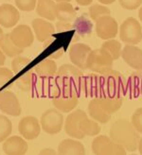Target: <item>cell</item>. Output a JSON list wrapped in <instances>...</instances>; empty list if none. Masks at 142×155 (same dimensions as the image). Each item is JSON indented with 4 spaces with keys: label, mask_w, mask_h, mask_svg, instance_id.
Here are the masks:
<instances>
[{
    "label": "cell",
    "mask_w": 142,
    "mask_h": 155,
    "mask_svg": "<svg viewBox=\"0 0 142 155\" xmlns=\"http://www.w3.org/2000/svg\"><path fill=\"white\" fill-rule=\"evenodd\" d=\"M131 123L138 134H142V107L137 108L131 117Z\"/></svg>",
    "instance_id": "cell-36"
},
{
    "label": "cell",
    "mask_w": 142,
    "mask_h": 155,
    "mask_svg": "<svg viewBox=\"0 0 142 155\" xmlns=\"http://www.w3.org/2000/svg\"><path fill=\"white\" fill-rule=\"evenodd\" d=\"M41 125L40 122L35 116L27 115L23 117L18 124V130L23 138L27 140H34L41 133Z\"/></svg>",
    "instance_id": "cell-14"
},
{
    "label": "cell",
    "mask_w": 142,
    "mask_h": 155,
    "mask_svg": "<svg viewBox=\"0 0 142 155\" xmlns=\"http://www.w3.org/2000/svg\"><path fill=\"white\" fill-rule=\"evenodd\" d=\"M110 139L121 145L127 151H135L137 150L140 135L127 119H117L113 123L109 131Z\"/></svg>",
    "instance_id": "cell-1"
},
{
    "label": "cell",
    "mask_w": 142,
    "mask_h": 155,
    "mask_svg": "<svg viewBox=\"0 0 142 155\" xmlns=\"http://www.w3.org/2000/svg\"><path fill=\"white\" fill-rule=\"evenodd\" d=\"M102 92V75L88 74L83 78L81 96L85 97L97 98L101 97Z\"/></svg>",
    "instance_id": "cell-8"
},
{
    "label": "cell",
    "mask_w": 142,
    "mask_h": 155,
    "mask_svg": "<svg viewBox=\"0 0 142 155\" xmlns=\"http://www.w3.org/2000/svg\"><path fill=\"white\" fill-rule=\"evenodd\" d=\"M100 48L105 50L112 57L113 61L118 60L121 56V44L117 40H114V39L106 40L101 45Z\"/></svg>",
    "instance_id": "cell-31"
},
{
    "label": "cell",
    "mask_w": 142,
    "mask_h": 155,
    "mask_svg": "<svg viewBox=\"0 0 142 155\" xmlns=\"http://www.w3.org/2000/svg\"><path fill=\"white\" fill-rule=\"evenodd\" d=\"M58 155H85L84 146L75 139H65L58 146Z\"/></svg>",
    "instance_id": "cell-20"
},
{
    "label": "cell",
    "mask_w": 142,
    "mask_h": 155,
    "mask_svg": "<svg viewBox=\"0 0 142 155\" xmlns=\"http://www.w3.org/2000/svg\"><path fill=\"white\" fill-rule=\"evenodd\" d=\"M10 38L18 48L25 49L33 44L34 33L28 25H19L12 30Z\"/></svg>",
    "instance_id": "cell-10"
},
{
    "label": "cell",
    "mask_w": 142,
    "mask_h": 155,
    "mask_svg": "<svg viewBox=\"0 0 142 155\" xmlns=\"http://www.w3.org/2000/svg\"><path fill=\"white\" fill-rule=\"evenodd\" d=\"M79 97H80L74 91H62L56 97L52 98V104L55 109L62 113H70L77 107Z\"/></svg>",
    "instance_id": "cell-11"
},
{
    "label": "cell",
    "mask_w": 142,
    "mask_h": 155,
    "mask_svg": "<svg viewBox=\"0 0 142 155\" xmlns=\"http://www.w3.org/2000/svg\"><path fill=\"white\" fill-rule=\"evenodd\" d=\"M120 40L127 45H137L142 40V27L134 17L125 19L120 28Z\"/></svg>",
    "instance_id": "cell-6"
},
{
    "label": "cell",
    "mask_w": 142,
    "mask_h": 155,
    "mask_svg": "<svg viewBox=\"0 0 142 155\" xmlns=\"http://www.w3.org/2000/svg\"><path fill=\"white\" fill-rule=\"evenodd\" d=\"M64 115L57 109H49L40 118V125L45 133L49 134H57L64 127Z\"/></svg>",
    "instance_id": "cell-7"
},
{
    "label": "cell",
    "mask_w": 142,
    "mask_h": 155,
    "mask_svg": "<svg viewBox=\"0 0 142 155\" xmlns=\"http://www.w3.org/2000/svg\"><path fill=\"white\" fill-rule=\"evenodd\" d=\"M57 64L52 59H44L33 67V71L37 76L43 79L52 78L57 72Z\"/></svg>",
    "instance_id": "cell-22"
},
{
    "label": "cell",
    "mask_w": 142,
    "mask_h": 155,
    "mask_svg": "<svg viewBox=\"0 0 142 155\" xmlns=\"http://www.w3.org/2000/svg\"><path fill=\"white\" fill-rule=\"evenodd\" d=\"M121 57L136 71H142V49L135 45H126L121 50Z\"/></svg>",
    "instance_id": "cell-16"
},
{
    "label": "cell",
    "mask_w": 142,
    "mask_h": 155,
    "mask_svg": "<svg viewBox=\"0 0 142 155\" xmlns=\"http://www.w3.org/2000/svg\"><path fill=\"white\" fill-rule=\"evenodd\" d=\"M76 2L80 6H89L93 2V0H76Z\"/></svg>",
    "instance_id": "cell-42"
},
{
    "label": "cell",
    "mask_w": 142,
    "mask_h": 155,
    "mask_svg": "<svg viewBox=\"0 0 142 155\" xmlns=\"http://www.w3.org/2000/svg\"><path fill=\"white\" fill-rule=\"evenodd\" d=\"M35 81V74H33V69L24 72L21 75L17 76V79L15 80V84L17 85L18 88L24 92H29Z\"/></svg>",
    "instance_id": "cell-29"
},
{
    "label": "cell",
    "mask_w": 142,
    "mask_h": 155,
    "mask_svg": "<svg viewBox=\"0 0 142 155\" xmlns=\"http://www.w3.org/2000/svg\"><path fill=\"white\" fill-rule=\"evenodd\" d=\"M99 103L110 114H113L120 109L123 104V98L97 97Z\"/></svg>",
    "instance_id": "cell-30"
},
{
    "label": "cell",
    "mask_w": 142,
    "mask_h": 155,
    "mask_svg": "<svg viewBox=\"0 0 142 155\" xmlns=\"http://www.w3.org/2000/svg\"><path fill=\"white\" fill-rule=\"evenodd\" d=\"M6 61V55L3 53V51L0 49V66H3Z\"/></svg>",
    "instance_id": "cell-43"
},
{
    "label": "cell",
    "mask_w": 142,
    "mask_h": 155,
    "mask_svg": "<svg viewBox=\"0 0 142 155\" xmlns=\"http://www.w3.org/2000/svg\"><path fill=\"white\" fill-rule=\"evenodd\" d=\"M55 3L54 0H38L36 4V12L40 17L49 21H54L55 16Z\"/></svg>",
    "instance_id": "cell-25"
},
{
    "label": "cell",
    "mask_w": 142,
    "mask_h": 155,
    "mask_svg": "<svg viewBox=\"0 0 142 155\" xmlns=\"http://www.w3.org/2000/svg\"><path fill=\"white\" fill-rule=\"evenodd\" d=\"M126 94L131 98H137L142 96V71H136L131 74L126 81Z\"/></svg>",
    "instance_id": "cell-21"
},
{
    "label": "cell",
    "mask_w": 142,
    "mask_h": 155,
    "mask_svg": "<svg viewBox=\"0 0 142 155\" xmlns=\"http://www.w3.org/2000/svg\"><path fill=\"white\" fill-rule=\"evenodd\" d=\"M20 19V13L17 8L11 4H3L0 6V26L11 28L15 27Z\"/></svg>",
    "instance_id": "cell-18"
},
{
    "label": "cell",
    "mask_w": 142,
    "mask_h": 155,
    "mask_svg": "<svg viewBox=\"0 0 142 155\" xmlns=\"http://www.w3.org/2000/svg\"><path fill=\"white\" fill-rule=\"evenodd\" d=\"M14 78V74L12 70L0 66V91L9 90L12 86V80Z\"/></svg>",
    "instance_id": "cell-33"
},
{
    "label": "cell",
    "mask_w": 142,
    "mask_h": 155,
    "mask_svg": "<svg viewBox=\"0 0 142 155\" xmlns=\"http://www.w3.org/2000/svg\"><path fill=\"white\" fill-rule=\"evenodd\" d=\"M138 17H139V20L142 22V7L139 9V12H138Z\"/></svg>",
    "instance_id": "cell-46"
},
{
    "label": "cell",
    "mask_w": 142,
    "mask_h": 155,
    "mask_svg": "<svg viewBox=\"0 0 142 155\" xmlns=\"http://www.w3.org/2000/svg\"><path fill=\"white\" fill-rule=\"evenodd\" d=\"M118 32V25L115 18L110 15H104L96 21V33L102 40L114 39Z\"/></svg>",
    "instance_id": "cell-9"
},
{
    "label": "cell",
    "mask_w": 142,
    "mask_h": 155,
    "mask_svg": "<svg viewBox=\"0 0 142 155\" xmlns=\"http://www.w3.org/2000/svg\"><path fill=\"white\" fill-rule=\"evenodd\" d=\"M56 28H57V31L59 33H63V32L69 31V30H72L73 29V25H71L70 22L59 21V22L56 23Z\"/></svg>",
    "instance_id": "cell-39"
},
{
    "label": "cell",
    "mask_w": 142,
    "mask_h": 155,
    "mask_svg": "<svg viewBox=\"0 0 142 155\" xmlns=\"http://www.w3.org/2000/svg\"><path fill=\"white\" fill-rule=\"evenodd\" d=\"M0 110L12 116H18L22 113L19 99L14 93L4 90L0 91Z\"/></svg>",
    "instance_id": "cell-12"
},
{
    "label": "cell",
    "mask_w": 142,
    "mask_h": 155,
    "mask_svg": "<svg viewBox=\"0 0 142 155\" xmlns=\"http://www.w3.org/2000/svg\"><path fill=\"white\" fill-rule=\"evenodd\" d=\"M28 149L25 139L17 135L8 137L3 143V151L6 155H25Z\"/></svg>",
    "instance_id": "cell-17"
},
{
    "label": "cell",
    "mask_w": 142,
    "mask_h": 155,
    "mask_svg": "<svg viewBox=\"0 0 142 155\" xmlns=\"http://www.w3.org/2000/svg\"><path fill=\"white\" fill-rule=\"evenodd\" d=\"M125 78L116 70L102 75V92L100 97L123 98L126 95Z\"/></svg>",
    "instance_id": "cell-2"
},
{
    "label": "cell",
    "mask_w": 142,
    "mask_h": 155,
    "mask_svg": "<svg viewBox=\"0 0 142 155\" xmlns=\"http://www.w3.org/2000/svg\"><path fill=\"white\" fill-rule=\"evenodd\" d=\"M114 61L109 54L102 48L92 50L86 60V68L88 70L104 75L113 70Z\"/></svg>",
    "instance_id": "cell-4"
},
{
    "label": "cell",
    "mask_w": 142,
    "mask_h": 155,
    "mask_svg": "<svg viewBox=\"0 0 142 155\" xmlns=\"http://www.w3.org/2000/svg\"><path fill=\"white\" fill-rule=\"evenodd\" d=\"M79 128L84 136H97L101 130L99 123L95 120L89 119L87 116L81 120L80 124H79Z\"/></svg>",
    "instance_id": "cell-28"
},
{
    "label": "cell",
    "mask_w": 142,
    "mask_h": 155,
    "mask_svg": "<svg viewBox=\"0 0 142 155\" xmlns=\"http://www.w3.org/2000/svg\"><path fill=\"white\" fill-rule=\"evenodd\" d=\"M87 114L86 113L81 109H77L73 112H71L64 123V127L66 134H68L70 137H73L75 139H83L85 136L81 131L79 128V124L81 120L86 117Z\"/></svg>",
    "instance_id": "cell-13"
},
{
    "label": "cell",
    "mask_w": 142,
    "mask_h": 155,
    "mask_svg": "<svg viewBox=\"0 0 142 155\" xmlns=\"http://www.w3.org/2000/svg\"><path fill=\"white\" fill-rule=\"evenodd\" d=\"M55 16L59 21L71 22L76 16V12L69 2H57L55 6Z\"/></svg>",
    "instance_id": "cell-24"
},
{
    "label": "cell",
    "mask_w": 142,
    "mask_h": 155,
    "mask_svg": "<svg viewBox=\"0 0 142 155\" xmlns=\"http://www.w3.org/2000/svg\"><path fill=\"white\" fill-rule=\"evenodd\" d=\"M31 64L30 59L27 58V57H22V56H16L14 57V59L12 61V70L13 72L14 75H21L24 72H26L29 69L27 68L29 67V65Z\"/></svg>",
    "instance_id": "cell-32"
},
{
    "label": "cell",
    "mask_w": 142,
    "mask_h": 155,
    "mask_svg": "<svg viewBox=\"0 0 142 155\" xmlns=\"http://www.w3.org/2000/svg\"><path fill=\"white\" fill-rule=\"evenodd\" d=\"M98 1L103 5H110V4L114 3L116 0H98Z\"/></svg>",
    "instance_id": "cell-44"
},
{
    "label": "cell",
    "mask_w": 142,
    "mask_h": 155,
    "mask_svg": "<svg viewBox=\"0 0 142 155\" xmlns=\"http://www.w3.org/2000/svg\"><path fill=\"white\" fill-rule=\"evenodd\" d=\"M92 51L89 45L78 43L74 44L70 46L69 48V58L72 64L80 68L81 70H86V60L89 55V53Z\"/></svg>",
    "instance_id": "cell-15"
},
{
    "label": "cell",
    "mask_w": 142,
    "mask_h": 155,
    "mask_svg": "<svg viewBox=\"0 0 142 155\" xmlns=\"http://www.w3.org/2000/svg\"><path fill=\"white\" fill-rule=\"evenodd\" d=\"M137 150H139L140 155H142V137H140V139H139L138 146H137Z\"/></svg>",
    "instance_id": "cell-45"
},
{
    "label": "cell",
    "mask_w": 142,
    "mask_h": 155,
    "mask_svg": "<svg viewBox=\"0 0 142 155\" xmlns=\"http://www.w3.org/2000/svg\"><path fill=\"white\" fill-rule=\"evenodd\" d=\"M0 49L3 51V53L6 56L10 58H14L16 56H19L24 51V49L18 48L17 46L12 43V41L10 38V33L3 34L2 38L0 39Z\"/></svg>",
    "instance_id": "cell-27"
},
{
    "label": "cell",
    "mask_w": 142,
    "mask_h": 155,
    "mask_svg": "<svg viewBox=\"0 0 142 155\" xmlns=\"http://www.w3.org/2000/svg\"><path fill=\"white\" fill-rule=\"evenodd\" d=\"M54 1H56V2H70V1H72V0H54Z\"/></svg>",
    "instance_id": "cell-47"
},
{
    "label": "cell",
    "mask_w": 142,
    "mask_h": 155,
    "mask_svg": "<svg viewBox=\"0 0 142 155\" xmlns=\"http://www.w3.org/2000/svg\"><path fill=\"white\" fill-rule=\"evenodd\" d=\"M88 114L91 118L100 123H107L111 119L112 114H108L103 108L100 106L97 98H92L88 104Z\"/></svg>",
    "instance_id": "cell-23"
},
{
    "label": "cell",
    "mask_w": 142,
    "mask_h": 155,
    "mask_svg": "<svg viewBox=\"0 0 142 155\" xmlns=\"http://www.w3.org/2000/svg\"><path fill=\"white\" fill-rule=\"evenodd\" d=\"M131 155H136V154H131Z\"/></svg>",
    "instance_id": "cell-49"
},
{
    "label": "cell",
    "mask_w": 142,
    "mask_h": 155,
    "mask_svg": "<svg viewBox=\"0 0 142 155\" xmlns=\"http://www.w3.org/2000/svg\"><path fill=\"white\" fill-rule=\"evenodd\" d=\"M64 53H65V49L61 48H58L56 51H54L51 55L49 56V59H59L61 58L63 55H64Z\"/></svg>",
    "instance_id": "cell-40"
},
{
    "label": "cell",
    "mask_w": 142,
    "mask_h": 155,
    "mask_svg": "<svg viewBox=\"0 0 142 155\" xmlns=\"http://www.w3.org/2000/svg\"><path fill=\"white\" fill-rule=\"evenodd\" d=\"M73 29L82 37H86L92 33L93 23L87 16V14H83L76 18L73 24Z\"/></svg>",
    "instance_id": "cell-26"
},
{
    "label": "cell",
    "mask_w": 142,
    "mask_h": 155,
    "mask_svg": "<svg viewBox=\"0 0 142 155\" xmlns=\"http://www.w3.org/2000/svg\"><path fill=\"white\" fill-rule=\"evenodd\" d=\"M83 71L72 64H63L58 69L55 74V77L64 85L70 87L77 92L79 97H81L82 81L83 78Z\"/></svg>",
    "instance_id": "cell-3"
},
{
    "label": "cell",
    "mask_w": 142,
    "mask_h": 155,
    "mask_svg": "<svg viewBox=\"0 0 142 155\" xmlns=\"http://www.w3.org/2000/svg\"><path fill=\"white\" fill-rule=\"evenodd\" d=\"M37 0H15V6L23 12H31L36 8Z\"/></svg>",
    "instance_id": "cell-37"
},
{
    "label": "cell",
    "mask_w": 142,
    "mask_h": 155,
    "mask_svg": "<svg viewBox=\"0 0 142 155\" xmlns=\"http://www.w3.org/2000/svg\"><path fill=\"white\" fill-rule=\"evenodd\" d=\"M120 5L125 10L134 11L139 8L142 4V0H118Z\"/></svg>",
    "instance_id": "cell-38"
},
{
    "label": "cell",
    "mask_w": 142,
    "mask_h": 155,
    "mask_svg": "<svg viewBox=\"0 0 142 155\" xmlns=\"http://www.w3.org/2000/svg\"><path fill=\"white\" fill-rule=\"evenodd\" d=\"M12 130V121L6 115H0V143L10 137Z\"/></svg>",
    "instance_id": "cell-34"
},
{
    "label": "cell",
    "mask_w": 142,
    "mask_h": 155,
    "mask_svg": "<svg viewBox=\"0 0 142 155\" xmlns=\"http://www.w3.org/2000/svg\"><path fill=\"white\" fill-rule=\"evenodd\" d=\"M3 34H4V32H3V29L1 28V27H0V39H1V38H2Z\"/></svg>",
    "instance_id": "cell-48"
},
{
    "label": "cell",
    "mask_w": 142,
    "mask_h": 155,
    "mask_svg": "<svg viewBox=\"0 0 142 155\" xmlns=\"http://www.w3.org/2000/svg\"><path fill=\"white\" fill-rule=\"evenodd\" d=\"M110 13H111V11L107 7L100 4H94L89 8V16L95 22L104 15H110Z\"/></svg>",
    "instance_id": "cell-35"
},
{
    "label": "cell",
    "mask_w": 142,
    "mask_h": 155,
    "mask_svg": "<svg viewBox=\"0 0 142 155\" xmlns=\"http://www.w3.org/2000/svg\"><path fill=\"white\" fill-rule=\"evenodd\" d=\"M38 155H58V152L52 149H44L38 153Z\"/></svg>",
    "instance_id": "cell-41"
},
{
    "label": "cell",
    "mask_w": 142,
    "mask_h": 155,
    "mask_svg": "<svg viewBox=\"0 0 142 155\" xmlns=\"http://www.w3.org/2000/svg\"><path fill=\"white\" fill-rule=\"evenodd\" d=\"M33 33L36 39L41 43H44L47 39H49L55 32V28L50 22L46 21L43 18H35L32 23Z\"/></svg>",
    "instance_id": "cell-19"
},
{
    "label": "cell",
    "mask_w": 142,
    "mask_h": 155,
    "mask_svg": "<svg viewBox=\"0 0 142 155\" xmlns=\"http://www.w3.org/2000/svg\"><path fill=\"white\" fill-rule=\"evenodd\" d=\"M92 151L95 155H127V150L109 136L98 135L92 141Z\"/></svg>",
    "instance_id": "cell-5"
}]
</instances>
